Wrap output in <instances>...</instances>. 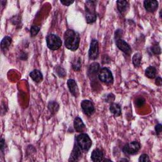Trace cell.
Wrapping results in <instances>:
<instances>
[{"instance_id": "cell-11", "label": "cell", "mask_w": 162, "mask_h": 162, "mask_svg": "<svg viewBox=\"0 0 162 162\" xmlns=\"http://www.w3.org/2000/svg\"><path fill=\"white\" fill-rule=\"evenodd\" d=\"M144 6L148 12H153L158 9V2L155 0H146L144 2Z\"/></svg>"}, {"instance_id": "cell-9", "label": "cell", "mask_w": 162, "mask_h": 162, "mask_svg": "<svg viewBox=\"0 0 162 162\" xmlns=\"http://www.w3.org/2000/svg\"><path fill=\"white\" fill-rule=\"evenodd\" d=\"M116 44L117 47L123 53H126V55H130L131 53V48L130 46L125 41L121 39L117 40L116 41Z\"/></svg>"}, {"instance_id": "cell-5", "label": "cell", "mask_w": 162, "mask_h": 162, "mask_svg": "<svg viewBox=\"0 0 162 162\" xmlns=\"http://www.w3.org/2000/svg\"><path fill=\"white\" fill-rule=\"evenodd\" d=\"M99 79L106 84H112L113 78L112 72L107 68H103L99 72Z\"/></svg>"}, {"instance_id": "cell-1", "label": "cell", "mask_w": 162, "mask_h": 162, "mask_svg": "<svg viewBox=\"0 0 162 162\" xmlns=\"http://www.w3.org/2000/svg\"><path fill=\"white\" fill-rule=\"evenodd\" d=\"M65 47L71 51L78 50L80 43L79 34L74 30L68 29L64 34Z\"/></svg>"}, {"instance_id": "cell-3", "label": "cell", "mask_w": 162, "mask_h": 162, "mask_svg": "<svg viewBox=\"0 0 162 162\" xmlns=\"http://www.w3.org/2000/svg\"><path fill=\"white\" fill-rule=\"evenodd\" d=\"M77 144L81 150L84 151H88L92 145V141L89 136L86 134H81L76 137Z\"/></svg>"}, {"instance_id": "cell-14", "label": "cell", "mask_w": 162, "mask_h": 162, "mask_svg": "<svg viewBox=\"0 0 162 162\" xmlns=\"http://www.w3.org/2000/svg\"><path fill=\"white\" fill-rule=\"evenodd\" d=\"M74 128L78 133H82L86 129V126L79 117H76L74 120Z\"/></svg>"}, {"instance_id": "cell-31", "label": "cell", "mask_w": 162, "mask_h": 162, "mask_svg": "<svg viewBox=\"0 0 162 162\" xmlns=\"http://www.w3.org/2000/svg\"><path fill=\"white\" fill-rule=\"evenodd\" d=\"M5 141H4V140H2L1 141V150L2 151L3 150V148H5Z\"/></svg>"}, {"instance_id": "cell-21", "label": "cell", "mask_w": 162, "mask_h": 162, "mask_svg": "<svg viewBox=\"0 0 162 162\" xmlns=\"http://www.w3.org/2000/svg\"><path fill=\"white\" fill-rule=\"evenodd\" d=\"M142 56L140 53H137L134 54V55L133 57V62L135 67H139L141 62Z\"/></svg>"}, {"instance_id": "cell-20", "label": "cell", "mask_w": 162, "mask_h": 162, "mask_svg": "<svg viewBox=\"0 0 162 162\" xmlns=\"http://www.w3.org/2000/svg\"><path fill=\"white\" fill-rule=\"evenodd\" d=\"M99 65L98 63L96 62L92 63L89 67L88 73L91 75H95L99 71Z\"/></svg>"}, {"instance_id": "cell-8", "label": "cell", "mask_w": 162, "mask_h": 162, "mask_svg": "<svg viewBox=\"0 0 162 162\" xmlns=\"http://www.w3.org/2000/svg\"><path fill=\"white\" fill-rule=\"evenodd\" d=\"M81 108L84 112L88 116H91L95 112V107L89 100H83L81 103Z\"/></svg>"}, {"instance_id": "cell-28", "label": "cell", "mask_w": 162, "mask_h": 162, "mask_svg": "<svg viewBox=\"0 0 162 162\" xmlns=\"http://www.w3.org/2000/svg\"><path fill=\"white\" fill-rule=\"evenodd\" d=\"M162 130V126L161 124H158L155 126V131L157 134H160Z\"/></svg>"}, {"instance_id": "cell-19", "label": "cell", "mask_w": 162, "mask_h": 162, "mask_svg": "<svg viewBox=\"0 0 162 162\" xmlns=\"http://www.w3.org/2000/svg\"><path fill=\"white\" fill-rule=\"evenodd\" d=\"M117 7L118 10L120 13H123L128 9L129 3L126 1H118Z\"/></svg>"}, {"instance_id": "cell-18", "label": "cell", "mask_w": 162, "mask_h": 162, "mask_svg": "<svg viewBox=\"0 0 162 162\" xmlns=\"http://www.w3.org/2000/svg\"><path fill=\"white\" fill-rule=\"evenodd\" d=\"M157 74V70L156 68L154 67H149L148 68H146L145 71V75L147 76V78L150 79H153L155 78Z\"/></svg>"}, {"instance_id": "cell-30", "label": "cell", "mask_w": 162, "mask_h": 162, "mask_svg": "<svg viewBox=\"0 0 162 162\" xmlns=\"http://www.w3.org/2000/svg\"><path fill=\"white\" fill-rule=\"evenodd\" d=\"M155 84L157 85H158V86H161V84H162V80H161V78H160V77H158V78H157Z\"/></svg>"}, {"instance_id": "cell-16", "label": "cell", "mask_w": 162, "mask_h": 162, "mask_svg": "<svg viewBox=\"0 0 162 162\" xmlns=\"http://www.w3.org/2000/svg\"><path fill=\"white\" fill-rule=\"evenodd\" d=\"M110 110L111 113H112L115 117H119L121 115L122 111H121V108L119 105L116 104V103H113L110 106Z\"/></svg>"}, {"instance_id": "cell-27", "label": "cell", "mask_w": 162, "mask_h": 162, "mask_svg": "<svg viewBox=\"0 0 162 162\" xmlns=\"http://www.w3.org/2000/svg\"><path fill=\"white\" fill-rule=\"evenodd\" d=\"M151 50L155 54H156V55H158V54L161 53V49L158 46H154L151 48Z\"/></svg>"}, {"instance_id": "cell-29", "label": "cell", "mask_w": 162, "mask_h": 162, "mask_svg": "<svg viewBox=\"0 0 162 162\" xmlns=\"http://www.w3.org/2000/svg\"><path fill=\"white\" fill-rule=\"evenodd\" d=\"M60 2L65 6H69L74 3V2H71V1H61Z\"/></svg>"}, {"instance_id": "cell-26", "label": "cell", "mask_w": 162, "mask_h": 162, "mask_svg": "<svg viewBox=\"0 0 162 162\" xmlns=\"http://www.w3.org/2000/svg\"><path fill=\"white\" fill-rule=\"evenodd\" d=\"M139 161H140V162H147V161H150V160L149 158L148 155H146V154H143V155H142L140 157Z\"/></svg>"}, {"instance_id": "cell-23", "label": "cell", "mask_w": 162, "mask_h": 162, "mask_svg": "<svg viewBox=\"0 0 162 162\" xmlns=\"http://www.w3.org/2000/svg\"><path fill=\"white\" fill-rule=\"evenodd\" d=\"M145 103V99L143 98H138L135 102V105L137 107H141Z\"/></svg>"}, {"instance_id": "cell-17", "label": "cell", "mask_w": 162, "mask_h": 162, "mask_svg": "<svg viewBox=\"0 0 162 162\" xmlns=\"http://www.w3.org/2000/svg\"><path fill=\"white\" fill-rule=\"evenodd\" d=\"M12 43V38L9 36H6L2 40L1 42V47L3 51L6 50L10 47Z\"/></svg>"}, {"instance_id": "cell-24", "label": "cell", "mask_w": 162, "mask_h": 162, "mask_svg": "<svg viewBox=\"0 0 162 162\" xmlns=\"http://www.w3.org/2000/svg\"><path fill=\"white\" fill-rule=\"evenodd\" d=\"M40 31V27H38L36 26H33L31 27V29H30V33H31V35L33 36H36L38 33Z\"/></svg>"}, {"instance_id": "cell-22", "label": "cell", "mask_w": 162, "mask_h": 162, "mask_svg": "<svg viewBox=\"0 0 162 162\" xmlns=\"http://www.w3.org/2000/svg\"><path fill=\"white\" fill-rule=\"evenodd\" d=\"M72 67H73V68L74 69L75 71H79L81 67V59L80 58L76 59V60H75L73 62Z\"/></svg>"}, {"instance_id": "cell-15", "label": "cell", "mask_w": 162, "mask_h": 162, "mask_svg": "<svg viewBox=\"0 0 162 162\" xmlns=\"http://www.w3.org/2000/svg\"><path fill=\"white\" fill-rule=\"evenodd\" d=\"M30 77L36 82H40L43 80V74L38 70H34L30 73Z\"/></svg>"}, {"instance_id": "cell-2", "label": "cell", "mask_w": 162, "mask_h": 162, "mask_svg": "<svg viewBox=\"0 0 162 162\" xmlns=\"http://www.w3.org/2000/svg\"><path fill=\"white\" fill-rule=\"evenodd\" d=\"M95 2L88 1L86 2V18L89 24L93 23L96 20V14L95 12Z\"/></svg>"}, {"instance_id": "cell-12", "label": "cell", "mask_w": 162, "mask_h": 162, "mask_svg": "<svg viewBox=\"0 0 162 162\" xmlns=\"http://www.w3.org/2000/svg\"><path fill=\"white\" fill-rule=\"evenodd\" d=\"M81 148L78 144H75L73 151L71 153V155L69 159V161H78L79 158L81 157Z\"/></svg>"}, {"instance_id": "cell-6", "label": "cell", "mask_w": 162, "mask_h": 162, "mask_svg": "<svg viewBox=\"0 0 162 162\" xmlns=\"http://www.w3.org/2000/svg\"><path fill=\"white\" fill-rule=\"evenodd\" d=\"M140 144L136 141L131 142L125 146L123 151L127 155H134L140 150Z\"/></svg>"}, {"instance_id": "cell-13", "label": "cell", "mask_w": 162, "mask_h": 162, "mask_svg": "<svg viewBox=\"0 0 162 162\" xmlns=\"http://www.w3.org/2000/svg\"><path fill=\"white\" fill-rule=\"evenodd\" d=\"M91 157V160L93 161H102L104 158V154L103 152L99 149H95V150L92 151Z\"/></svg>"}, {"instance_id": "cell-25", "label": "cell", "mask_w": 162, "mask_h": 162, "mask_svg": "<svg viewBox=\"0 0 162 162\" xmlns=\"http://www.w3.org/2000/svg\"><path fill=\"white\" fill-rule=\"evenodd\" d=\"M57 105V103H55V102H51V103H50L49 104V109L51 111H54V112H57V111L58 110V106H55Z\"/></svg>"}, {"instance_id": "cell-10", "label": "cell", "mask_w": 162, "mask_h": 162, "mask_svg": "<svg viewBox=\"0 0 162 162\" xmlns=\"http://www.w3.org/2000/svg\"><path fill=\"white\" fill-rule=\"evenodd\" d=\"M67 85L70 92L75 97H78L79 94V91L78 84L74 79H69L67 82Z\"/></svg>"}, {"instance_id": "cell-4", "label": "cell", "mask_w": 162, "mask_h": 162, "mask_svg": "<svg viewBox=\"0 0 162 162\" xmlns=\"http://www.w3.org/2000/svg\"><path fill=\"white\" fill-rule=\"evenodd\" d=\"M46 43H47V46L49 49L51 50H58L62 44L60 38L58 36L53 34H50L47 36Z\"/></svg>"}, {"instance_id": "cell-7", "label": "cell", "mask_w": 162, "mask_h": 162, "mask_svg": "<svg viewBox=\"0 0 162 162\" xmlns=\"http://www.w3.org/2000/svg\"><path fill=\"white\" fill-rule=\"evenodd\" d=\"M98 55H99L98 42L96 40H92L91 41L89 50V57L91 60H95L98 58Z\"/></svg>"}]
</instances>
